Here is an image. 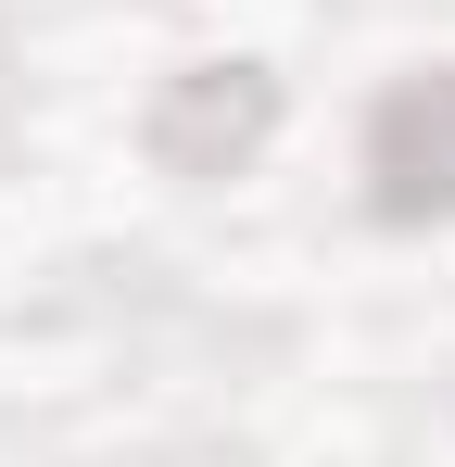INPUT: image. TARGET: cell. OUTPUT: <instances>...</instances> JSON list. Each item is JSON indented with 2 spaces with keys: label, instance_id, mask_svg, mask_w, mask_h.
I'll return each instance as SVG.
<instances>
[{
  "label": "cell",
  "instance_id": "obj_1",
  "mask_svg": "<svg viewBox=\"0 0 455 467\" xmlns=\"http://www.w3.org/2000/svg\"><path fill=\"white\" fill-rule=\"evenodd\" d=\"M279 140V77L253 64V51H228V64H177V77L140 101V152L177 177V190H228V177H253Z\"/></svg>",
  "mask_w": 455,
  "mask_h": 467
},
{
  "label": "cell",
  "instance_id": "obj_2",
  "mask_svg": "<svg viewBox=\"0 0 455 467\" xmlns=\"http://www.w3.org/2000/svg\"><path fill=\"white\" fill-rule=\"evenodd\" d=\"M367 215L455 228V64H418L367 101Z\"/></svg>",
  "mask_w": 455,
  "mask_h": 467
}]
</instances>
